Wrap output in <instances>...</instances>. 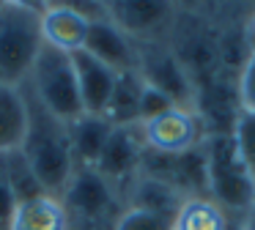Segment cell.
Returning <instances> with one entry per match:
<instances>
[{"instance_id":"obj_1","label":"cell","mask_w":255,"mask_h":230,"mask_svg":"<svg viewBox=\"0 0 255 230\" xmlns=\"http://www.w3.org/2000/svg\"><path fill=\"white\" fill-rule=\"evenodd\" d=\"M25 96H28V134L22 142V156L28 159L30 170L36 173L41 189L47 195L61 197V192L66 189L72 173L77 170L72 153V142H69V126L63 120H58L55 115H50L39 102L33 99V93L28 91V85L22 82Z\"/></svg>"},{"instance_id":"obj_2","label":"cell","mask_w":255,"mask_h":230,"mask_svg":"<svg viewBox=\"0 0 255 230\" xmlns=\"http://www.w3.org/2000/svg\"><path fill=\"white\" fill-rule=\"evenodd\" d=\"M206 189L233 219L244 222L255 208V181L239 156L231 131H209L203 140Z\"/></svg>"},{"instance_id":"obj_3","label":"cell","mask_w":255,"mask_h":230,"mask_svg":"<svg viewBox=\"0 0 255 230\" xmlns=\"http://www.w3.org/2000/svg\"><path fill=\"white\" fill-rule=\"evenodd\" d=\"M41 49V5L0 3V85H22Z\"/></svg>"},{"instance_id":"obj_4","label":"cell","mask_w":255,"mask_h":230,"mask_svg":"<svg viewBox=\"0 0 255 230\" xmlns=\"http://www.w3.org/2000/svg\"><path fill=\"white\" fill-rule=\"evenodd\" d=\"M69 230H113L127 203L124 195L94 167H77L61 192Z\"/></svg>"},{"instance_id":"obj_5","label":"cell","mask_w":255,"mask_h":230,"mask_svg":"<svg viewBox=\"0 0 255 230\" xmlns=\"http://www.w3.org/2000/svg\"><path fill=\"white\" fill-rule=\"evenodd\" d=\"M25 85L47 113L55 115L58 120H63L66 126L85 115L72 55L44 47L36 58L33 71L25 80Z\"/></svg>"},{"instance_id":"obj_6","label":"cell","mask_w":255,"mask_h":230,"mask_svg":"<svg viewBox=\"0 0 255 230\" xmlns=\"http://www.w3.org/2000/svg\"><path fill=\"white\" fill-rule=\"evenodd\" d=\"M137 126H140V134H143L145 151L165 153V156H178V153L192 151V148L203 145L206 134H209L198 110L178 107V104Z\"/></svg>"},{"instance_id":"obj_7","label":"cell","mask_w":255,"mask_h":230,"mask_svg":"<svg viewBox=\"0 0 255 230\" xmlns=\"http://www.w3.org/2000/svg\"><path fill=\"white\" fill-rule=\"evenodd\" d=\"M140 49V63L137 74L143 77L145 85L162 91L173 104L178 107H195L198 110V91H195L192 77L187 74V69L181 66V60L176 58V52L170 49V44H137Z\"/></svg>"},{"instance_id":"obj_8","label":"cell","mask_w":255,"mask_h":230,"mask_svg":"<svg viewBox=\"0 0 255 230\" xmlns=\"http://www.w3.org/2000/svg\"><path fill=\"white\" fill-rule=\"evenodd\" d=\"M105 14V3H96L88 8V3H50L41 5V38L44 47L58 52H83L88 41L91 19Z\"/></svg>"},{"instance_id":"obj_9","label":"cell","mask_w":255,"mask_h":230,"mask_svg":"<svg viewBox=\"0 0 255 230\" xmlns=\"http://www.w3.org/2000/svg\"><path fill=\"white\" fill-rule=\"evenodd\" d=\"M105 11L134 44L170 41V33L178 19V8L173 3L127 0V3H105Z\"/></svg>"},{"instance_id":"obj_10","label":"cell","mask_w":255,"mask_h":230,"mask_svg":"<svg viewBox=\"0 0 255 230\" xmlns=\"http://www.w3.org/2000/svg\"><path fill=\"white\" fill-rule=\"evenodd\" d=\"M145 156V142L140 134V126H113V134L107 140L105 151H102L99 162L94 164V170L107 178L118 192H127V186L137 178L140 164Z\"/></svg>"},{"instance_id":"obj_11","label":"cell","mask_w":255,"mask_h":230,"mask_svg":"<svg viewBox=\"0 0 255 230\" xmlns=\"http://www.w3.org/2000/svg\"><path fill=\"white\" fill-rule=\"evenodd\" d=\"M91 58H96L99 63H105L107 69H113L116 74H129V71H137L140 63V49L116 22L107 16H96L91 19V30H88V41L85 49Z\"/></svg>"},{"instance_id":"obj_12","label":"cell","mask_w":255,"mask_h":230,"mask_svg":"<svg viewBox=\"0 0 255 230\" xmlns=\"http://www.w3.org/2000/svg\"><path fill=\"white\" fill-rule=\"evenodd\" d=\"M72 63H74V74H77V88L85 115H105L118 74L113 69H107L105 63H99L96 58H91L88 52H74Z\"/></svg>"},{"instance_id":"obj_13","label":"cell","mask_w":255,"mask_h":230,"mask_svg":"<svg viewBox=\"0 0 255 230\" xmlns=\"http://www.w3.org/2000/svg\"><path fill=\"white\" fill-rule=\"evenodd\" d=\"M28 96L22 85H0V153L19 151L28 134Z\"/></svg>"},{"instance_id":"obj_14","label":"cell","mask_w":255,"mask_h":230,"mask_svg":"<svg viewBox=\"0 0 255 230\" xmlns=\"http://www.w3.org/2000/svg\"><path fill=\"white\" fill-rule=\"evenodd\" d=\"M184 200L187 197L178 189H173L170 184L154 178V175H145V173H137V178L124 192V203L127 206L154 211V214H162V217H170V219L176 217V211L181 208Z\"/></svg>"},{"instance_id":"obj_15","label":"cell","mask_w":255,"mask_h":230,"mask_svg":"<svg viewBox=\"0 0 255 230\" xmlns=\"http://www.w3.org/2000/svg\"><path fill=\"white\" fill-rule=\"evenodd\" d=\"M113 134V123L105 115H83L69 123V142L77 167H94Z\"/></svg>"},{"instance_id":"obj_16","label":"cell","mask_w":255,"mask_h":230,"mask_svg":"<svg viewBox=\"0 0 255 230\" xmlns=\"http://www.w3.org/2000/svg\"><path fill=\"white\" fill-rule=\"evenodd\" d=\"M8 230H69V217L61 197L39 195L17 203Z\"/></svg>"},{"instance_id":"obj_17","label":"cell","mask_w":255,"mask_h":230,"mask_svg":"<svg viewBox=\"0 0 255 230\" xmlns=\"http://www.w3.org/2000/svg\"><path fill=\"white\" fill-rule=\"evenodd\" d=\"M173 230H233V217L209 195H192L173 217Z\"/></svg>"},{"instance_id":"obj_18","label":"cell","mask_w":255,"mask_h":230,"mask_svg":"<svg viewBox=\"0 0 255 230\" xmlns=\"http://www.w3.org/2000/svg\"><path fill=\"white\" fill-rule=\"evenodd\" d=\"M143 77L137 71L118 74L116 88H113L110 104L105 110V118L113 126H134L140 123V96H143Z\"/></svg>"},{"instance_id":"obj_19","label":"cell","mask_w":255,"mask_h":230,"mask_svg":"<svg viewBox=\"0 0 255 230\" xmlns=\"http://www.w3.org/2000/svg\"><path fill=\"white\" fill-rule=\"evenodd\" d=\"M3 159H6V173H8V181H11L14 195H17V203L30 200V197H39V195H47V192L41 189L36 173L30 170L28 159L22 156V151L3 153Z\"/></svg>"},{"instance_id":"obj_20","label":"cell","mask_w":255,"mask_h":230,"mask_svg":"<svg viewBox=\"0 0 255 230\" xmlns=\"http://www.w3.org/2000/svg\"><path fill=\"white\" fill-rule=\"evenodd\" d=\"M231 137L239 148L242 162L247 164L250 175L255 181V113H242L239 110L236 118H233V126H231Z\"/></svg>"},{"instance_id":"obj_21","label":"cell","mask_w":255,"mask_h":230,"mask_svg":"<svg viewBox=\"0 0 255 230\" xmlns=\"http://www.w3.org/2000/svg\"><path fill=\"white\" fill-rule=\"evenodd\" d=\"M236 107L242 113H255V49L244 52V60L236 74Z\"/></svg>"},{"instance_id":"obj_22","label":"cell","mask_w":255,"mask_h":230,"mask_svg":"<svg viewBox=\"0 0 255 230\" xmlns=\"http://www.w3.org/2000/svg\"><path fill=\"white\" fill-rule=\"evenodd\" d=\"M113 230H173V219L162 217V214H154V211L127 206Z\"/></svg>"},{"instance_id":"obj_23","label":"cell","mask_w":255,"mask_h":230,"mask_svg":"<svg viewBox=\"0 0 255 230\" xmlns=\"http://www.w3.org/2000/svg\"><path fill=\"white\" fill-rule=\"evenodd\" d=\"M170 107H176V104H173L162 91H156V88H151V85H143V96H140V123L167 113Z\"/></svg>"},{"instance_id":"obj_24","label":"cell","mask_w":255,"mask_h":230,"mask_svg":"<svg viewBox=\"0 0 255 230\" xmlns=\"http://www.w3.org/2000/svg\"><path fill=\"white\" fill-rule=\"evenodd\" d=\"M14 208H17V195H14L11 181H8V173H6V159L0 153V230H8Z\"/></svg>"},{"instance_id":"obj_25","label":"cell","mask_w":255,"mask_h":230,"mask_svg":"<svg viewBox=\"0 0 255 230\" xmlns=\"http://www.w3.org/2000/svg\"><path fill=\"white\" fill-rule=\"evenodd\" d=\"M244 41H247V49H255V8L250 11L247 22H244Z\"/></svg>"},{"instance_id":"obj_26","label":"cell","mask_w":255,"mask_h":230,"mask_svg":"<svg viewBox=\"0 0 255 230\" xmlns=\"http://www.w3.org/2000/svg\"><path fill=\"white\" fill-rule=\"evenodd\" d=\"M242 230H255V208L244 217V222H242Z\"/></svg>"}]
</instances>
